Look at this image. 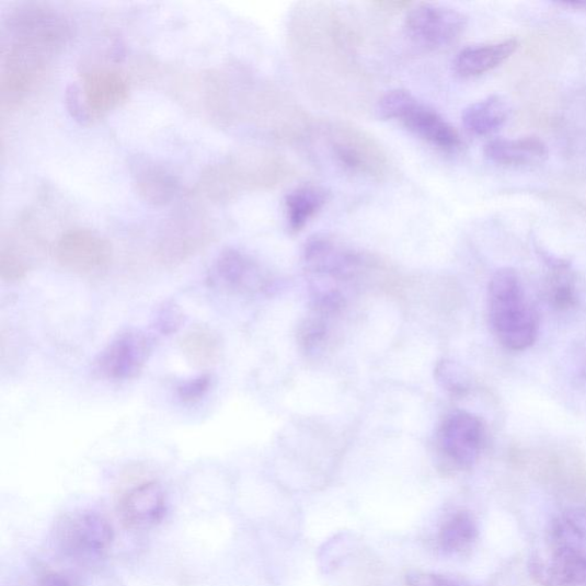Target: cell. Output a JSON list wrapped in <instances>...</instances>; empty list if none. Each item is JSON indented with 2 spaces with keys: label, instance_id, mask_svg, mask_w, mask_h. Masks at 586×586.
<instances>
[{
  "label": "cell",
  "instance_id": "obj_1",
  "mask_svg": "<svg viewBox=\"0 0 586 586\" xmlns=\"http://www.w3.org/2000/svg\"><path fill=\"white\" fill-rule=\"evenodd\" d=\"M334 5L303 3L289 22V44L297 70L320 101L361 104L368 76L359 61V35Z\"/></svg>",
  "mask_w": 586,
  "mask_h": 586
},
{
  "label": "cell",
  "instance_id": "obj_2",
  "mask_svg": "<svg viewBox=\"0 0 586 586\" xmlns=\"http://www.w3.org/2000/svg\"><path fill=\"white\" fill-rule=\"evenodd\" d=\"M292 174L287 160L264 149H245L204 168L195 194L216 204L232 202L249 192L272 189Z\"/></svg>",
  "mask_w": 586,
  "mask_h": 586
},
{
  "label": "cell",
  "instance_id": "obj_3",
  "mask_svg": "<svg viewBox=\"0 0 586 586\" xmlns=\"http://www.w3.org/2000/svg\"><path fill=\"white\" fill-rule=\"evenodd\" d=\"M489 306L493 333L504 347L519 352L537 342L539 318L515 269L502 268L494 274L490 284Z\"/></svg>",
  "mask_w": 586,
  "mask_h": 586
},
{
  "label": "cell",
  "instance_id": "obj_4",
  "mask_svg": "<svg viewBox=\"0 0 586 586\" xmlns=\"http://www.w3.org/2000/svg\"><path fill=\"white\" fill-rule=\"evenodd\" d=\"M321 138L331 159L346 172L380 182L390 172L388 152L360 126L331 120L320 127Z\"/></svg>",
  "mask_w": 586,
  "mask_h": 586
},
{
  "label": "cell",
  "instance_id": "obj_5",
  "mask_svg": "<svg viewBox=\"0 0 586 586\" xmlns=\"http://www.w3.org/2000/svg\"><path fill=\"white\" fill-rule=\"evenodd\" d=\"M216 238L211 217L195 207L177 209L159 235L156 256L165 267L181 266L209 246Z\"/></svg>",
  "mask_w": 586,
  "mask_h": 586
},
{
  "label": "cell",
  "instance_id": "obj_6",
  "mask_svg": "<svg viewBox=\"0 0 586 586\" xmlns=\"http://www.w3.org/2000/svg\"><path fill=\"white\" fill-rule=\"evenodd\" d=\"M2 35L3 42L39 46L58 55L72 35V25L53 7L24 3L7 14Z\"/></svg>",
  "mask_w": 586,
  "mask_h": 586
},
{
  "label": "cell",
  "instance_id": "obj_7",
  "mask_svg": "<svg viewBox=\"0 0 586 586\" xmlns=\"http://www.w3.org/2000/svg\"><path fill=\"white\" fill-rule=\"evenodd\" d=\"M57 547L67 556L92 559L106 553L114 541V529L106 517L81 509L62 516L55 530Z\"/></svg>",
  "mask_w": 586,
  "mask_h": 586
},
{
  "label": "cell",
  "instance_id": "obj_8",
  "mask_svg": "<svg viewBox=\"0 0 586 586\" xmlns=\"http://www.w3.org/2000/svg\"><path fill=\"white\" fill-rule=\"evenodd\" d=\"M302 261L315 279V284L351 281L369 264L366 254L348 249L333 239L317 235L306 242ZM338 288V287H337Z\"/></svg>",
  "mask_w": 586,
  "mask_h": 586
},
{
  "label": "cell",
  "instance_id": "obj_9",
  "mask_svg": "<svg viewBox=\"0 0 586 586\" xmlns=\"http://www.w3.org/2000/svg\"><path fill=\"white\" fill-rule=\"evenodd\" d=\"M410 10L404 20V32L420 47L438 49L449 46L467 30V16L455 9L422 3Z\"/></svg>",
  "mask_w": 586,
  "mask_h": 586
},
{
  "label": "cell",
  "instance_id": "obj_10",
  "mask_svg": "<svg viewBox=\"0 0 586 586\" xmlns=\"http://www.w3.org/2000/svg\"><path fill=\"white\" fill-rule=\"evenodd\" d=\"M485 443V427L473 414L453 412L440 424L437 447L444 460L456 469L469 470L478 461Z\"/></svg>",
  "mask_w": 586,
  "mask_h": 586
},
{
  "label": "cell",
  "instance_id": "obj_11",
  "mask_svg": "<svg viewBox=\"0 0 586 586\" xmlns=\"http://www.w3.org/2000/svg\"><path fill=\"white\" fill-rule=\"evenodd\" d=\"M56 260L65 269L80 275L106 271L113 260L111 242L85 228L70 229L55 246Z\"/></svg>",
  "mask_w": 586,
  "mask_h": 586
},
{
  "label": "cell",
  "instance_id": "obj_12",
  "mask_svg": "<svg viewBox=\"0 0 586 586\" xmlns=\"http://www.w3.org/2000/svg\"><path fill=\"white\" fill-rule=\"evenodd\" d=\"M151 353V341L140 330H127L101 352L96 372L111 380H129L145 369Z\"/></svg>",
  "mask_w": 586,
  "mask_h": 586
},
{
  "label": "cell",
  "instance_id": "obj_13",
  "mask_svg": "<svg viewBox=\"0 0 586 586\" xmlns=\"http://www.w3.org/2000/svg\"><path fill=\"white\" fill-rule=\"evenodd\" d=\"M210 281L215 287L240 295H256L271 287V279L262 267L233 248L219 254L210 272Z\"/></svg>",
  "mask_w": 586,
  "mask_h": 586
},
{
  "label": "cell",
  "instance_id": "obj_14",
  "mask_svg": "<svg viewBox=\"0 0 586 586\" xmlns=\"http://www.w3.org/2000/svg\"><path fill=\"white\" fill-rule=\"evenodd\" d=\"M79 85L94 119L120 107L130 94L129 80L115 68L90 69L83 73Z\"/></svg>",
  "mask_w": 586,
  "mask_h": 586
},
{
  "label": "cell",
  "instance_id": "obj_15",
  "mask_svg": "<svg viewBox=\"0 0 586 586\" xmlns=\"http://www.w3.org/2000/svg\"><path fill=\"white\" fill-rule=\"evenodd\" d=\"M122 521L133 529H149L158 526L166 514V496L156 481L143 482L119 501Z\"/></svg>",
  "mask_w": 586,
  "mask_h": 586
},
{
  "label": "cell",
  "instance_id": "obj_16",
  "mask_svg": "<svg viewBox=\"0 0 586 586\" xmlns=\"http://www.w3.org/2000/svg\"><path fill=\"white\" fill-rule=\"evenodd\" d=\"M530 573L543 586H576L586 583V553L576 548H556L549 563L532 559Z\"/></svg>",
  "mask_w": 586,
  "mask_h": 586
},
{
  "label": "cell",
  "instance_id": "obj_17",
  "mask_svg": "<svg viewBox=\"0 0 586 586\" xmlns=\"http://www.w3.org/2000/svg\"><path fill=\"white\" fill-rule=\"evenodd\" d=\"M420 139L445 151L462 146L460 134L436 111L420 104L418 100L399 119Z\"/></svg>",
  "mask_w": 586,
  "mask_h": 586
},
{
  "label": "cell",
  "instance_id": "obj_18",
  "mask_svg": "<svg viewBox=\"0 0 586 586\" xmlns=\"http://www.w3.org/2000/svg\"><path fill=\"white\" fill-rule=\"evenodd\" d=\"M134 185L139 197L152 207L168 206L180 193L181 182L166 166L143 161L134 172Z\"/></svg>",
  "mask_w": 586,
  "mask_h": 586
},
{
  "label": "cell",
  "instance_id": "obj_19",
  "mask_svg": "<svg viewBox=\"0 0 586 586\" xmlns=\"http://www.w3.org/2000/svg\"><path fill=\"white\" fill-rule=\"evenodd\" d=\"M518 48L517 39L470 46L457 55L453 68L461 78H476L499 67L512 58Z\"/></svg>",
  "mask_w": 586,
  "mask_h": 586
},
{
  "label": "cell",
  "instance_id": "obj_20",
  "mask_svg": "<svg viewBox=\"0 0 586 586\" xmlns=\"http://www.w3.org/2000/svg\"><path fill=\"white\" fill-rule=\"evenodd\" d=\"M485 157L493 163L504 166L533 165L548 159L549 149L541 138L533 136L495 139L485 146Z\"/></svg>",
  "mask_w": 586,
  "mask_h": 586
},
{
  "label": "cell",
  "instance_id": "obj_21",
  "mask_svg": "<svg viewBox=\"0 0 586 586\" xmlns=\"http://www.w3.org/2000/svg\"><path fill=\"white\" fill-rule=\"evenodd\" d=\"M329 192L317 185H302L291 191L285 200L286 216L292 233H299L325 207Z\"/></svg>",
  "mask_w": 586,
  "mask_h": 586
},
{
  "label": "cell",
  "instance_id": "obj_22",
  "mask_svg": "<svg viewBox=\"0 0 586 586\" xmlns=\"http://www.w3.org/2000/svg\"><path fill=\"white\" fill-rule=\"evenodd\" d=\"M508 115L509 108L506 101L498 95H492L468 107L462 119L470 134L486 137L498 131L506 123Z\"/></svg>",
  "mask_w": 586,
  "mask_h": 586
},
{
  "label": "cell",
  "instance_id": "obj_23",
  "mask_svg": "<svg viewBox=\"0 0 586 586\" xmlns=\"http://www.w3.org/2000/svg\"><path fill=\"white\" fill-rule=\"evenodd\" d=\"M181 347L186 359L198 368L215 366L221 354V343L218 335L207 326L192 329L183 337Z\"/></svg>",
  "mask_w": 586,
  "mask_h": 586
},
{
  "label": "cell",
  "instance_id": "obj_24",
  "mask_svg": "<svg viewBox=\"0 0 586 586\" xmlns=\"http://www.w3.org/2000/svg\"><path fill=\"white\" fill-rule=\"evenodd\" d=\"M478 525L469 513H457L440 529L439 544L446 553L468 549L478 538Z\"/></svg>",
  "mask_w": 586,
  "mask_h": 586
},
{
  "label": "cell",
  "instance_id": "obj_25",
  "mask_svg": "<svg viewBox=\"0 0 586 586\" xmlns=\"http://www.w3.org/2000/svg\"><path fill=\"white\" fill-rule=\"evenodd\" d=\"M334 320L333 317L312 310L299 329V342L306 352L315 354L325 347L331 335V322Z\"/></svg>",
  "mask_w": 586,
  "mask_h": 586
},
{
  "label": "cell",
  "instance_id": "obj_26",
  "mask_svg": "<svg viewBox=\"0 0 586 586\" xmlns=\"http://www.w3.org/2000/svg\"><path fill=\"white\" fill-rule=\"evenodd\" d=\"M556 548H576L586 540V516L575 513L558 518L552 525Z\"/></svg>",
  "mask_w": 586,
  "mask_h": 586
},
{
  "label": "cell",
  "instance_id": "obj_27",
  "mask_svg": "<svg viewBox=\"0 0 586 586\" xmlns=\"http://www.w3.org/2000/svg\"><path fill=\"white\" fill-rule=\"evenodd\" d=\"M32 268L33 261L27 253L2 241V248H0V276L5 283L15 284L21 281Z\"/></svg>",
  "mask_w": 586,
  "mask_h": 586
},
{
  "label": "cell",
  "instance_id": "obj_28",
  "mask_svg": "<svg viewBox=\"0 0 586 586\" xmlns=\"http://www.w3.org/2000/svg\"><path fill=\"white\" fill-rule=\"evenodd\" d=\"M416 97L405 90H392L381 96L376 105V114L381 119H400Z\"/></svg>",
  "mask_w": 586,
  "mask_h": 586
},
{
  "label": "cell",
  "instance_id": "obj_29",
  "mask_svg": "<svg viewBox=\"0 0 586 586\" xmlns=\"http://www.w3.org/2000/svg\"><path fill=\"white\" fill-rule=\"evenodd\" d=\"M436 378L438 383L453 395H460L467 391L466 379L460 368L452 363H440L436 369Z\"/></svg>",
  "mask_w": 586,
  "mask_h": 586
},
{
  "label": "cell",
  "instance_id": "obj_30",
  "mask_svg": "<svg viewBox=\"0 0 586 586\" xmlns=\"http://www.w3.org/2000/svg\"><path fill=\"white\" fill-rule=\"evenodd\" d=\"M66 105L68 112L74 120H78L84 125L94 120L85 104L80 85L78 83H73L67 88Z\"/></svg>",
  "mask_w": 586,
  "mask_h": 586
},
{
  "label": "cell",
  "instance_id": "obj_31",
  "mask_svg": "<svg viewBox=\"0 0 586 586\" xmlns=\"http://www.w3.org/2000/svg\"><path fill=\"white\" fill-rule=\"evenodd\" d=\"M405 583L407 586H471L448 576L424 572L407 573Z\"/></svg>",
  "mask_w": 586,
  "mask_h": 586
},
{
  "label": "cell",
  "instance_id": "obj_32",
  "mask_svg": "<svg viewBox=\"0 0 586 586\" xmlns=\"http://www.w3.org/2000/svg\"><path fill=\"white\" fill-rule=\"evenodd\" d=\"M211 387V377L209 375H202L191 380L185 381L177 388V394L184 402H196L207 394Z\"/></svg>",
  "mask_w": 586,
  "mask_h": 586
},
{
  "label": "cell",
  "instance_id": "obj_33",
  "mask_svg": "<svg viewBox=\"0 0 586 586\" xmlns=\"http://www.w3.org/2000/svg\"><path fill=\"white\" fill-rule=\"evenodd\" d=\"M347 535L341 533L336 538L324 544V549L321 551L320 559L322 560L324 567H334L341 558L345 553V549L348 543Z\"/></svg>",
  "mask_w": 586,
  "mask_h": 586
},
{
  "label": "cell",
  "instance_id": "obj_34",
  "mask_svg": "<svg viewBox=\"0 0 586 586\" xmlns=\"http://www.w3.org/2000/svg\"><path fill=\"white\" fill-rule=\"evenodd\" d=\"M552 289L553 292L551 299L556 308L568 309L570 306L575 303V292L568 281H562V279L559 278V283L554 284Z\"/></svg>",
  "mask_w": 586,
  "mask_h": 586
},
{
  "label": "cell",
  "instance_id": "obj_35",
  "mask_svg": "<svg viewBox=\"0 0 586 586\" xmlns=\"http://www.w3.org/2000/svg\"><path fill=\"white\" fill-rule=\"evenodd\" d=\"M182 323V315L176 310L169 309L160 317L159 326L164 334L173 333L176 328H180Z\"/></svg>",
  "mask_w": 586,
  "mask_h": 586
},
{
  "label": "cell",
  "instance_id": "obj_36",
  "mask_svg": "<svg viewBox=\"0 0 586 586\" xmlns=\"http://www.w3.org/2000/svg\"><path fill=\"white\" fill-rule=\"evenodd\" d=\"M36 586H70V583L61 574L44 568L37 574Z\"/></svg>",
  "mask_w": 586,
  "mask_h": 586
},
{
  "label": "cell",
  "instance_id": "obj_37",
  "mask_svg": "<svg viewBox=\"0 0 586 586\" xmlns=\"http://www.w3.org/2000/svg\"><path fill=\"white\" fill-rule=\"evenodd\" d=\"M374 5L384 11H400L411 9L414 4L411 2H402V0H380V2L378 0Z\"/></svg>",
  "mask_w": 586,
  "mask_h": 586
}]
</instances>
